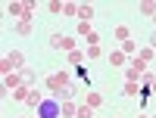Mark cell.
Wrapping results in <instances>:
<instances>
[{"instance_id": "obj_1", "label": "cell", "mask_w": 156, "mask_h": 118, "mask_svg": "<svg viewBox=\"0 0 156 118\" xmlns=\"http://www.w3.org/2000/svg\"><path fill=\"white\" fill-rule=\"evenodd\" d=\"M69 87H72V84H69V75H66V72H56V75L47 78V90H50L53 96H56V90L62 93V90H69Z\"/></svg>"}, {"instance_id": "obj_2", "label": "cell", "mask_w": 156, "mask_h": 118, "mask_svg": "<svg viewBox=\"0 0 156 118\" xmlns=\"http://www.w3.org/2000/svg\"><path fill=\"white\" fill-rule=\"evenodd\" d=\"M56 115H62V106H56V99H44L34 109V118H56Z\"/></svg>"}, {"instance_id": "obj_3", "label": "cell", "mask_w": 156, "mask_h": 118, "mask_svg": "<svg viewBox=\"0 0 156 118\" xmlns=\"http://www.w3.org/2000/svg\"><path fill=\"white\" fill-rule=\"evenodd\" d=\"M25 59H22V53H9V56H3V62H0V69H3V75H9L12 69H19Z\"/></svg>"}, {"instance_id": "obj_4", "label": "cell", "mask_w": 156, "mask_h": 118, "mask_svg": "<svg viewBox=\"0 0 156 118\" xmlns=\"http://www.w3.org/2000/svg\"><path fill=\"white\" fill-rule=\"evenodd\" d=\"M50 44H53V50H66V53H72V50H75V41H72V37L53 34V37H50Z\"/></svg>"}, {"instance_id": "obj_5", "label": "cell", "mask_w": 156, "mask_h": 118, "mask_svg": "<svg viewBox=\"0 0 156 118\" xmlns=\"http://www.w3.org/2000/svg\"><path fill=\"white\" fill-rule=\"evenodd\" d=\"M144 69H147V62H144V59H134L131 69H128V81H137V78L144 75Z\"/></svg>"}, {"instance_id": "obj_6", "label": "cell", "mask_w": 156, "mask_h": 118, "mask_svg": "<svg viewBox=\"0 0 156 118\" xmlns=\"http://www.w3.org/2000/svg\"><path fill=\"white\" fill-rule=\"evenodd\" d=\"M16 31H19V34H31V31H34V25H31V19H22V22L16 25Z\"/></svg>"}, {"instance_id": "obj_7", "label": "cell", "mask_w": 156, "mask_h": 118, "mask_svg": "<svg viewBox=\"0 0 156 118\" xmlns=\"http://www.w3.org/2000/svg\"><path fill=\"white\" fill-rule=\"evenodd\" d=\"M90 16H94V6H87V3H84V6H78V19H81V22H87Z\"/></svg>"}, {"instance_id": "obj_8", "label": "cell", "mask_w": 156, "mask_h": 118, "mask_svg": "<svg viewBox=\"0 0 156 118\" xmlns=\"http://www.w3.org/2000/svg\"><path fill=\"white\" fill-rule=\"evenodd\" d=\"M25 103H31V109H37V106L44 103V96L37 93V90H31V93H28V99H25Z\"/></svg>"}, {"instance_id": "obj_9", "label": "cell", "mask_w": 156, "mask_h": 118, "mask_svg": "<svg viewBox=\"0 0 156 118\" xmlns=\"http://www.w3.org/2000/svg\"><path fill=\"white\" fill-rule=\"evenodd\" d=\"M115 37H119L122 44H125V41H131V34H128V28H125V25H119V28H115Z\"/></svg>"}, {"instance_id": "obj_10", "label": "cell", "mask_w": 156, "mask_h": 118, "mask_svg": "<svg viewBox=\"0 0 156 118\" xmlns=\"http://www.w3.org/2000/svg\"><path fill=\"white\" fill-rule=\"evenodd\" d=\"M125 93H128V96H134V93H140V87H137V81H125Z\"/></svg>"}, {"instance_id": "obj_11", "label": "cell", "mask_w": 156, "mask_h": 118, "mask_svg": "<svg viewBox=\"0 0 156 118\" xmlns=\"http://www.w3.org/2000/svg\"><path fill=\"white\" fill-rule=\"evenodd\" d=\"M140 12L144 16H156V3H140Z\"/></svg>"}, {"instance_id": "obj_12", "label": "cell", "mask_w": 156, "mask_h": 118, "mask_svg": "<svg viewBox=\"0 0 156 118\" xmlns=\"http://www.w3.org/2000/svg\"><path fill=\"white\" fill-rule=\"evenodd\" d=\"M100 103H103V96H100V93H90V96H87V106H90V109L100 106Z\"/></svg>"}, {"instance_id": "obj_13", "label": "cell", "mask_w": 156, "mask_h": 118, "mask_svg": "<svg viewBox=\"0 0 156 118\" xmlns=\"http://www.w3.org/2000/svg\"><path fill=\"white\" fill-rule=\"evenodd\" d=\"M75 118H90V106H78V112H75Z\"/></svg>"}, {"instance_id": "obj_14", "label": "cell", "mask_w": 156, "mask_h": 118, "mask_svg": "<svg viewBox=\"0 0 156 118\" xmlns=\"http://www.w3.org/2000/svg\"><path fill=\"white\" fill-rule=\"evenodd\" d=\"M3 78H6V84H9V87H16V84L22 81V75H3Z\"/></svg>"}, {"instance_id": "obj_15", "label": "cell", "mask_w": 156, "mask_h": 118, "mask_svg": "<svg viewBox=\"0 0 156 118\" xmlns=\"http://www.w3.org/2000/svg\"><path fill=\"white\" fill-rule=\"evenodd\" d=\"M62 12H66V16H78V6H75V3H66V6H62Z\"/></svg>"}, {"instance_id": "obj_16", "label": "cell", "mask_w": 156, "mask_h": 118, "mask_svg": "<svg viewBox=\"0 0 156 118\" xmlns=\"http://www.w3.org/2000/svg\"><path fill=\"white\" fill-rule=\"evenodd\" d=\"M12 96H16V99H28V87H19L16 93H12Z\"/></svg>"}, {"instance_id": "obj_17", "label": "cell", "mask_w": 156, "mask_h": 118, "mask_svg": "<svg viewBox=\"0 0 156 118\" xmlns=\"http://www.w3.org/2000/svg\"><path fill=\"white\" fill-rule=\"evenodd\" d=\"M69 62L78 65V62H81V53H78V50H72V53H69Z\"/></svg>"}, {"instance_id": "obj_18", "label": "cell", "mask_w": 156, "mask_h": 118, "mask_svg": "<svg viewBox=\"0 0 156 118\" xmlns=\"http://www.w3.org/2000/svg\"><path fill=\"white\" fill-rule=\"evenodd\" d=\"M109 59H112V65H122V62H125V53H112Z\"/></svg>"}, {"instance_id": "obj_19", "label": "cell", "mask_w": 156, "mask_h": 118, "mask_svg": "<svg viewBox=\"0 0 156 118\" xmlns=\"http://www.w3.org/2000/svg\"><path fill=\"white\" fill-rule=\"evenodd\" d=\"M22 81H34V72L31 69H22Z\"/></svg>"}, {"instance_id": "obj_20", "label": "cell", "mask_w": 156, "mask_h": 118, "mask_svg": "<svg viewBox=\"0 0 156 118\" xmlns=\"http://www.w3.org/2000/svg\"><path fill=\"white\" fill-rule=\"evenodd\" d=\"M78 31H81V34H87V37H90V25H87V22H78Z\"/></svg>"}, {"instance_id": "obj_21", "label": "cell", "mask_w": 156, "mask_h": 118, "mask_svg": "<svg viewBox=\"0 0 156 118\" xmlns=\"http://www.w3.org/2000/svg\"><path fill=\"white\" fill-rule=\"evenodd\" d=\"M75 112H78V109L72 106V103H66V106H62V115H75Z\"/></svg>"}, {"instance_id": "obj_22", "label": "cell", "mask_w": 156, "mask_h": 118, "mask_svg": "<svg viewBox=\"0 0 156 118\" xmlns=\"http://www.w3.org/2000/svg\"><path fill=\"white\" fill-rule=\"evenodd\" d=\"M150 44H153V50H156V31H153V37H150Z\"/></svg>"}, {"instance_id": "obj_23", "label": "cell", "mask_w": 156, "mask_h": 118, "mask_svg": "<svg viewBox=\"0 0 156 118\" xmlns=\"http://www.w3.org/2000/svg\"><path fill=\"white\" fill-rule=\"evenodd\" d=\"M140 118H150V115H140Z\"/></svg>"}, {"instance_id": "obj_24", "label": "cell", "mask_w": 156, "mask_h": 118, "mask_svg": "<svg viewBox=\"0 0 156 118\" xmlns=\"http://www.w3.org/2000/svg\"><path fill=\"white\" fill-rule=\"evenodd\" d=\"M153 19H156V16H153Z\"/></svg>"}, {"instance_id": "obj_25", "label": "cell", "mask_w": 156, "mask_h": 118, "mask_svg": "<svg viewBox=\"0 0 156 118\" xmlns=\"http://www.w3.org/2000/svg\"><path fill=\"white\" fill-rule=\"evenodd\" d=\"M153 118H156V115H153Z\"/></svg>"}, {"instance_id": "obj_26", "label": "cell", "mask_w": 156, "mask_h": 118, "mask_svg": "<svg viewBox=\"0 0 156 118\" xmlns=\"http://www.w3.org/2000/svg\"><path fill=\"white\" fill-rule=\"evenodd\" d=\"M153 78H156V75H153Z\"/></svg>"}]
</instances>
